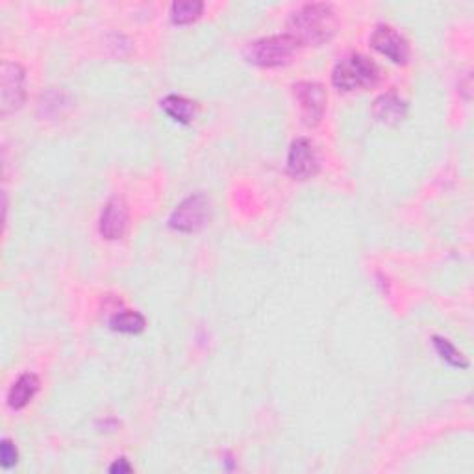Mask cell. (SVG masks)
Returning <instances> with one entry per match:
<instances>
[{
	"label": "cell",
	"mask_w": 474,
	"mask_h": 474,
	"mask_svg": "<svg viewBox=\"0 0 474 474\" xmlns=\"http://www.w3.org/2000/svg\"><path fill=\"white\" fill-rule=\"evenodd\" d=\"M337 28V14L332 5L310 3L296 8L287 19V36L296 45H321L328 41Z\"/></svg>",
	"instance_id": "1"
},
{
	"label": "cell",
	"mask_w": 474,
	"mask_h": 474,
	"mask_svg": "<svg viewBox=\"0 0 474 474\" xmlns=\"http://www.w3.org/2000/svg\"><path fill=\"white\" fill-rule=\"evenodd\" d=\"M380 77L382 71L375 59L360 52H352L335 64L332 71V84L339 91H356L376 86Z\"/></svg>",
	"instance_id": "2"
},
{
	"label": "cell",
	"mask_w": 474,
	"mask_h": 474,
	"mask_svg": "<svg viewBox=\"0 0 474 474\" xmlns=\"http://www.w3.org/2000/svg\"><path fill=\"white\" fill-rule=\"evenodd\" d=\"M296 41L287 34L267 36L249 43L243 56L249 64L258 67H278L287 64L296 50Z\"/></svg>",
	"instance_id": "3"
},
{
	"label": "cell",
	"mask_w": 474,
	"mask_h": 474,
	"mask_svg": "<svg viewBox=\"0 0 474 474\" xmlns=\"http://www.w3.org/2000/svg\"><path fill=\"white\" fill-rule=\"evenodd\" d=\"M294 102L299 104L303 123L308 127H317L326 111V91L319 82H296L293 86Z\"/></svg>",
	"instance_id": "4"
},
{
	"label": "cell",
	"mask_w": 474,
	"mask_h": 474,
	"mask_svg": "<svg viewBox=\"0 0 474 474\" xmlns=\"http://www.w3.org/2000/svg\"><path fill=\"white\" fill-rule=\"evenodd\" d=\"M26 73L17 62L3 64V82H0V111L8 115L17 111L26 98Z\"/></svg>",
	"instance_id": "5"
},
{
	"label": "cell",
	"mask_w": 474,
	"mask_h": 474,
	"mask_svg": "<svg viewBox=\"0 0 474 474\" xmlns=\"http://www.w3.org/2000/svg\"><path fill=\"white\" fill-rule=\"evenodd\" d=\"M210 219V202L202 193L188 197L170 213L169 224L178 232H199Z\"/></svg>",
	"instance_id": "6"
},
{
	"label": "cell",
	"mask_w": 474,
	"mask_h": 474,
	"mask_svg": "<svg viewBox=\"0 0 474 474\" xmlns=\"http://www.w3.org/2000/svg\"><path fill=\"white\" fill-rule=\"evenodd\" d=\"M371 45L375 50H378L382 56H386L387 59H391L393 64L404 66L409 56H411V48L407 39L391 25L380 23L375 26L373 34H371Z\"/></svg>",
	"instance_id": "7"
},
{
	"label": "cell",
	"mask_w": 474,
	"mask_h": 474,
	"mask_svg": "<svg viewBox=\"0 0 474 474\" xmlns=\"http://www.w3.org/2000/svg\"><path fill=\"white\" fill-rule=\"evenodd\" d=\"M319 170V158L314 143L308 138H296L287 154V172L296 180H308Z\"/></svg>",
	"instance_id": "8"
},
{
	"label": "cell",
	"mask_w": 474,
	"mask_h": 474,
	"mask_svg": "<svg viewBox=\"0 0 474 474\" xmlns=\"http://www.w3.org/2000/svg\"><path fill=\"white\" fill-rule=\"evenodd\" d=\"M129 228V206L123 197H111L100 213L98 232L104 240H121Z\"/></svg>",
	"instance_id": "9"
},
{
	"label": "cell",
	"mask_w": 474,
	"mask_h": 474,
	"mask_svg": "<svg viewBox=\"0 0 474 474\" xmlns=\"http://www.w3.org/2000/svg\"><path fill=\"white\" fill-rule=\"evenodd\" d=\"M373 115L384 125H398L407 115V102L395 91H387L373 102Z\"/></svg>",
	"instance_id": "10"
},
{
	"label": "cell",
	"mask_w": 474,
	"mask_h": 474,
	"mask_svg": "<svg viewBox=\"0 0 474 474\" xmlns=\"http://www.w3.org/2000/svg\"><path fill=\"white\" fill-rule=\"evenodd\" d=\"M37 391H39V378L34 373H25L10 387L8 406L15 411L23 409L32 402V398L36 397Z\"/></svg>",
	"instance_id": "11"
},
{
	"label": "cell",
	"mask_w": 474,
	"mask_h": 474,
	"mask_svg": "<svg viewBox=\"0 0 474 474\" xmlns=\"http://www.w3.org/2000/svg\"><path fill=\"white\" fill-rule=\"evenodd\" d=\"M161 109L176 123L190 125L197 115V104L184 95H167L161 100Z\"/></svg>",
	"instance_id": "12"
},
{
	"label": "cell",
	"mask_w": 474,
	"mask_h": 474,
	"mask_svg": "<svg viewBox=\"0 0 474 474\" xmlns=\"http://www.w3.org/2000/svg\"><path fill=\"white\" fill-rule=\"evenodd\" d=\"M109 326H111V330L121 332V334H139L145 330L147 321L141 314H138L134 310H123V312L111 315Z\"/></svg>",
	"instance_id": "13"
},
{
	"label": "cell",
	"mask_w": 474,
	"mask_h": 474,
	"mask_svg": "<svg viewBox=\"0 0 474 474\" xmlns=\"http://www.w3.org/2000/svg\"><path fill=\"white\" fill-rule=\"evenodd\" d=\"M204 3L201 0H178L170 5V19L174 25H190L201 17Z\"/></svg>",
	"instance_id": "14"
},
{
	"label": "cell",
	"mask_w": 474,
	"mask_h": 474,
	"mask_svg": "<svg viewBox=\"0 0 474 474\" xmlns=\"http://www.w3.org/2000/svg\"><path fill=\"white\" fill-rule=\"evenodd\" d=\"M434 346H436L438 354L441 356V360L447 362L448 366L459 367V369H467V367H469V360L465 358V356H463L448 339L436 335V337H434Z\"/></svg>",
	"instance_id": "15"
},
{
	"label": "cell",
	"mask_w": 474,
	"mask_h": 474,
	"mask_svg": "<svg viewBox=\"0 0 474 474\" xmlns=\"http://www.w3.org/2000/svg\"><path fill=\"white\" fill-rule=\"evenodd\" d=\"M17 461H19V452L15 445L10 439H3V443H0V463H3L5 469H10L17 465Z\"/></svg>",
	"instance_id": "16"
},
{
	"label": "cell",
	"mask_w": 474,
	"mask_h": 474,
	"mask_svg": "<svg viewBox=\"0 0 474 474\" xmlns=\"http://www.w3.org/2000/svg\"><path fill=\"white\" fill-rule=\"evenodd\" d=\"M132 465L129 463V459L127 458H121V459H117L111 467H109V472H113V474H123V472H132Z\"/></svg>",
	"instance_id": "17"
}]
</instances>
